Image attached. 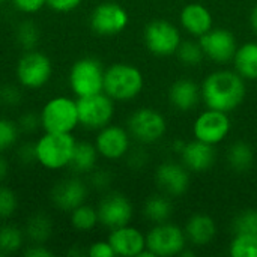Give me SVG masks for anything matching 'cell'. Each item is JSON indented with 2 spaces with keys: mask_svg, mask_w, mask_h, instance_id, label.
<instances>
[{
  "mask_svg": "<svg viewBox=\"0 0 257 257\" xmlns=\"http://www.w3.org/2000/svg\"><path fill=\"white\" fill-rule=\"evenodd\" d=\"M18 209V197L15 191L0 182V220H9Z\"/></svg>",
  "mask_w": 257,
  "mask_h": 257,
  "instance_id": "34",
  "label": "cell"
},
{
  "mask_svg": "<svg viewBox=\"0 0 257 257\" xmlns=\"http://www.w3.org/2000/svg\"><path fill=\"white\" fill-rule=\"evenodd\" d=\"M102 63L95 57H81L75 60L68 74V84L77 98L104 92Z\"/></svg>",
  "mask_w": 257,
  "mask_h": 257,
  "instance_id": "5",
  "label": "cell"
},
{
  "mask_svg": "<svg viewBox=\"0 0 257 257\" xmlns=\"http://www.w3.org/2000/svg\"><path fill=\"white\" fill-rule=\"evenodd\" d=\"M184 232L187 236V242L193 244L194 247H203L215 238L217 226L212 217L196 214L188 220Z\"/></svg>",
  "mask_w": 257,
  "mask_h": 257,
  "instance_id": "22",
  "label": "cell"
},
{
  "mask_svg": "<svg viewBox=\"0 0 257 257\" xmlns=\"http://www.w3.org/2000/svg\"><path fill=\"white\" fill-rule=\"evenodd\" d=\"M176 56L185 66H196L202 62L205 53L199 42L187 39V41H181L176 50Z\"/></svg>",
  "mask_w": 257,
  "mask_h": 257,
  "instance_id": "32",
  "label": "cell"
},
{
  "mask_svg": "<svg viewBox=\"0 0 257 257\" xmlns=\"http://www.w3.org/2000/svg\"><path fill=\"white\" fill-rule=\"evenodd\" d=\"M17 125L20 128V133H23V134H33V133H36L41 128L39 113H35V111H26V113H23L18 117Z\"/></svg>",
  "mask_w": 257,
  "mask_h": 257,
  "instance_id": "37",
  "label": "cell"
},
{
  "mask_svg": "<svg viewBox=\"0 0 257 257\" xmlns=\"http://www.w3.org/2000/svg\"><path fill=\"white\" fill-rule=\"evenodd\" d=\"M229 253L233 257H257V235L238 233L229 247Z\"/></svg>",
  "mask_w": 257,
  "mask_h": 257,
  "instance_id": "31",
  "label": "cell"
},
{
  "mask_svg": "<svg viewBox=\"0 0 257 257\" xmlns=\"http://www.w3.org/2000/svg\"><path fill=\"white\" fill-rule=\"evenodd\" d=\"M143 39L146 48L160 57H169L176 54V50L181 44V33L178 27L166 20L151 21L143 32Z\"/></svg>",
  "mask_w": 257,
  "mask_h": 257,
  "instance_id": "10",
  "label": "cell"
},
{
  "mask_svg": "<svg viewBox=\"0 0 257 257\" xmlns=\"http://www.w3.org/2000/svg\"><path fill=\"white\" fill-rule=\"evenodd\" d=\"M26 241V233L15 224L5 223L0 226V253L14 254L18 253Z\"/></svg>",
  "mask_w": 257,
  "mask_h": 257,
  "instance_id": "28",
  "label": "cell"
},
{
  "mask_svg": "<svg viewBox=\"0 0 257 257\" xmlns=\"http://www.w3.org/2000/svg\"><path fill=\"white\" fill-rule=\"evenodd\" d=\"M24 233L32 244H45L53 235V221L44 212L33 214L26 223Z\"/></svg>",
  "mask_w": 257,
  "mask_h": 257,
  "instance_id": "25",
  "label": "cell"
},
{
  "mask_svg": "<svg viewBox=\"0 0 257 257\" xmlns=\"http://www.w3.org/2000/svg\"><path fill=\"white\" fill-rule=\"evenodd\" d=\"M99 224L113 230L131 223L134 208L131 200L122 193L105 194L96 206Z\"/></svg>",
  "mask_w": 257,
  "mask_h": 257,
  "instance_id": "12",
  "label": "cell"
},
{
  "mask_svg": "<svg viewBox=\"0 0 257 257\" xmlns=\"http://www.w3.org/2000/svg\"><path fill=\"white\" fill-rule=\"evenodd\" d=\"M39 29L38 26L30 21V20H26V21H21L18 26H17V30H15V39H17V44L24 50V51H29V50H35L38 42H39Z\"/></svg>",
  "mask_w": 257,
  "mask_h": 257,
  "instance_id": "30",
  "label": "cell"
},
{
  "mask_svg": "<svg viewBox=\"0 0 257 257\" xmlns=\"http://www.w3.org/2000/svg\"><path fill=\"white\" fill-rule=\"evenodd\" d=\"M95 146L99 157L108 161H117L126 157L131 149V134L128 130L119 125L108 123L107 126L98 130L95 137Z\"/></svg>",
  "mask_w": 257,
  "mask_h": 257,
  "instance_id": "14",
  "label": "cell"
},
{
  "mask_svg": "<svg viewBox=\"0 0 257 257\" xmlns=\"http://www.w3.org/2000/svg\"><path fill=\"white\" fill-rule=\"evenodd\" d=\"M15 75L21 87L38 90L50 81L53 75V63L47 54L38 50H29L18 59Z\"/></svg>",
  "mask_w": 257,
  "mask_h": 257,
  "instance_id": "6",
  "label": "cell"
},
{
  "mask_svg": "<svg viewBox=\"0 0 257 257\" xmlns=\"http://www.w3.org/2000/svg\"><path fill=\"white\" fill-rule=\"evenodd\" d=\"M89 194L87 184L78 176H71L59 181L50 193V200L53 206L62 212H71L77 206L86 203Z\"/></svg>",
  "mask_w": 257,
  "mask_h": 257,
  "instance_id": "15",
  "label": "cell"
},
{
  "mask_svg": "<svg viewBox=\"0 0 257 257\" xmlns=\"http://www.w3.org/2000/svg\"><path fill=\"white\" fill-rule=\"evenodd\" d=\"M155 181L166 196H182L190 187V170L184 164L166 161L158 166Z\"/></svg>",
  "mask_w": 257,
  "mask_h": 257,
  "instance_id": "17",
  "label": "cell"
},
{
  "mask_svg": "<svg viewBox=\"0 0 257 257\" xmlns=\"http://www.w3.org/2000/svg\"><path fill=\"white\" fill-rule=\"evenodd\" d=\"M5 2H6V0H0V5H2V3H5Z\"/></svg>",
  "mask_w": 257,
  "mask_h": 257,
  "instance_id": "47",
  "label": "cell"
},
{
  "mask_svg": "<svg viewBox=\"0 0 257 257\" xmlns=\"http://www.w3.org/2000/svg\"><path fill=\"white\" fill-rule=\"evenodd\" d=\"M17 160L24 164V166H30L36 163V149H35V143L33 142H24L21 145H18L17 148Z\"/></svg>",
  "mask_w": 257,
  "mask_h": 257,
  "instance_id": "39",
  "label": "cell"
},
{
  "mask_svg": "<svg viewBox=\"0 0 257 257\" xmlns=\"http://www.w3.org/2000/svg\"><path fill=\"white\" fill-rule=\"evenodd\" d=\"M146 248L155 257L178 256L187 248L185 232L167 221L155 224L146 235Z\"/></svg>",
  "mask_w": 257,
  "mask_h": 257,
  "instance_id": "8",
  "label": "cell"
},
{
  "mask_svg": "<svg viewBox=\"0 0 257 257\" xmlns=\"http://www.w3.org/2000/svg\"><path fill=\"white\" fill-rule=\"evenodd\" d=\"M14 8L26 15L39 12L44 6H47V0H12Z\"/></svg>",
  "mask_w": 257,
  "mask_h": 257,
  "instance_id": "40",
  "label": "cell"
},
{
  "mask_svg": "<svg viewBox=\"0 0 257 257\" xmlns=\"http://www.w3.org/2000/svg\"><path fill=\"white\" fill-rule=\"evenodd\" d=\"M181 26L193 36H203L212 29V14L200 3H190L181 11Z\"/></svg>",
  "mask_w": 257,
  "mask_h": 257,
  "instance_id": "20",
  "label": "cell"
},
{
  "mask_svg": "<svg viewBox=\"0 0 257 257\" xmlns=\"http://www.w3.org/2000/svg\"><path fill=\"white\" fill-rule=\"evenodd\" d=\"M23 101V92H21V86H15V84H3L0 87V104L6 105V107H17L20 105Z\"/></svg>",
  "mask_w": 257,
  "mask_h": 257,
  "instance_id": "36",
  "label": "cell"
},
{
  "mask_svg": "<svg viewBox=\"0 0 257 257\" xmlns=\"http://www.w3.org/2000/svg\"><path fill=\"white\" fill-rule=\"evenodd\" d=\"M44 133H74L80 125L77 99L66 95L50 98L39 111Z\"/></svg>",
  "mask_w": 257,
  "mask_h": 257,
  "instance_id": "4",
  "label": "cell"
},
{
  "mask_svg": "<svg viewBox=\"0 0 257 257\" xmlns=\"http://www.w3.org/2000/svg\"><path fill=\"white\" fill-rule=\"evenodd\" d=\"M8 175H9V163L3 157V154H0V182H3Z\"/></svg>",
  "mask_w": 257,
  "mask_h": 257,
  "instance_id": "45",
  "label": "cell"
},
{
  "mask_svg": "<svg viewBox=\"0 0 257 257\" xmlns=\"http://www.w3.org/2000/svg\"><path fill=\"white\" fill-rule=\"evenodd\" d=\"M233 233H250L257 235V209H247L235 217L232 223Z\"/></svg>",
  "mask_w": 257,
  "mask_h": 257,
  "instance_id": "35",
  "label": "cell"
},
{
  "mask_svg": "<svg viewBox=\"0 0 257 257\" xmlns=\"http://www.w3.org/2000/svg\"><path fill=\"white\" fill-rule=\"evenodd\" d=\"M230 133V119L227 113L208 108L203 111L193 125V134L196 140L208 145L221 143Z\"/></svg>",
  "mask_w": 257,
  "mask_h": 257,
  "instance_id": "13",
  "label": "cell"
},
{
  "mask_svg": "<svg viewBox=\"0 0 257 257\" xmlns=\"http://www.w3.org/2000/svg\"><path fill=\"white\" fill-rule=\"evenodd\" d=\"M126 160H128L130 167H133V169H140V167H143V166L146 164L148 155H146V152L142 151V149H137V151H131V149H130V152L126 154Z\"/></svg>",
  "mask_w": 257,
  "mask_h": 257,
  "instance_id": "43",
  "label": "cell"
},
{
  "mask_svg": "<svg viewBox=\"0 0 257 257\" xmlns=\"http://www.w3.org/2000/svg\"><path fill=\"white\" fill-rule=\"evenodd\" d=\"M199 44L205 56L218 63L233 60L238 50L235 35L226 29H211L208 33L199 38Z\"/></svg>",
  "mask_w": 257,
  "mask_h": 257,
  "instance_id": "16",
  "label": "cell"
},
{
  "mask_svg": "<svg viewBox=\"0 0 257 257\" xmlns=\"http://www.w3.org/2000/svg\"><path fill=\"white\" fill-rule=\"evenodd\" d=\"M77 140L72 133H44L36 142V164L50 172L69 169Z\"/></svg>",
  "mask_w": 257,
  "mask_h": 257,
  "instance_id": "2",
  "label": "cell"
},
{
  "mask_svg": "<svg viewBox=\"0 0 257 257\" xmlns=\"http://www.w3.org/2000/svg\"><path fill=\"white\" fill-rule=\"evenodd\" d=\"M130 23L128 12L119 3L102 2L90 14V29L101 36H113L126 29Z\"/></svg>",
  "mask_w": 257,
  "mask_h": 257,
  "instance_id": "11",
  "label": "cell"
},
{
  "mask_svg": "<svg viewBox=\"0 0 257 257\" xmlns=\"http://www.w3.org/2000/svg\"><path fill=\"white\" fill-rule=\"evenodd\" d=\"M172 214H173L172 202L169 200L167 196H163V194L151 196L145 202V205H143V215H145V218L152 221L154 224H160V223L169 221Z\"/></svg>",
  "mask_w": 257,
  "mask_h": 257,
  "instance_id": "26",
  "label": "cell"
},
{
  "mask_svg": "<svg viewBox=\"0 0 257 257\" xmlns=\"http://www.w3.org/2000/svg\"><path fill=\"white\" fill-rule=\"evenodd\" d=\"M181 161L190 172H206L215 163V149L212 145L203 143L200 140H193L185 143L181 151Z\"/></svg>",
  "mask_w": 257,
  "mask_h": 257,
  "instance_id": "19",
  "label": "cell"
},
{
  "mask_svg": "<svg viewBox=\"0 0 257 257\" xmlns=\"http://www.w3.org/2000/svg\"><path fill=\"white\" fill-rule=\"evenodd\" d=\"M20 134L21 133L17 122L8 117H0V154H5L6 151L15 148Z\"/></svg>",
  "mask_w": 257,
  "mask_h": 257,
  "instance_id": "33",
  "label": "cell"
},
{
  "mask_svg": "<svg viewBox=\"0 0 257 257\" xmlns=\"http://www.w3.org/2000/svg\"><path fill=\"white\" fill-rule=\"evenodd\" d=\"M202 101L208 108L229 113L238 108L245 95V80L236 71H215L209 74L202 86Z\"/></svg>",
  "mask_w": 257,
  "mask_h": 257,
  "instance_id": "1",
  "label": "cell"
},
{
  "mask_svg": "<svg viewBox=\"0 0 257 257\" xmlns=\"http://www.w3.org/2000/svg\"><path fill=\"white\" fill-rule=\"evenodd\" d=\"M2 256H3V254H2V253H0V257H2Z\"/></svg>",
  "mask_w": 257,
  "mask_h": 257,
  "instance_id": "48",
  "label": "cell"
},
{
  "mask_svg": "<svg viewBox=\"0 0 257 257\" xmlns=\"http://www.w3.org/2000/svg\"><path fill=\"white\" fill-rule=\"evenodd\" d=\"M126 130L140 143H155L164 137L167 131V123L164 116L154 108H139L130 117Z\"/></svg>",
  "mask_w": 257,
  "mask_h": 257,
  "instance_id": "9",
  "label": "cell"
},
{
  "mask_svg": "<svg viewBox=\"0 0 257 257\" xmlns=\"http://www.w3.org/2000/svg\"><path fill=\"white\" fill-rule=\"evenodd\" d=\"M78 120L86 130L98 131L108 123L114 116V101L104 92L77 98Z\"/></svg>",
  "mask_w": 257,
  "mask_h": 257,
  "instance_id": "7",
  "label": "cell"
},
{
  "mask_svg": "<svg viewBox=\"0 0 257 257\" xmlns=\"http://www.w3.org/2000/svg\"><path fill=\"white\" fill-rule=\"evenodd\" d=\"M98 158H99V154H98L95 143L77 142L69 169L75 175H89L92 170L96 169Z\"/></svg>",
  "mask_w": 257,
  "mask_h": 257,
  "instance_id": "23",
  "label": "cell"
},
{
  "mask_svg": "<svg viewBox=\"0 0 257 257\" xmlns=\"http://www.w3.org/2000/svg\"><path fill=\"white\" fill-rule=\"evenodd\" d=\"M23 254L26 257H53L54 253L45 247V244H32L29 248H26L23 251Z\"/></svg>",
  "mask_w": 257,
  "mask_h": 257,
  "instance_id": "44",
  "label": "cell"
},
{
  "mask_svg": "<svg viewBox=\"0 0 257 257\" xmlns=\"http://www.w3.org/2000/svg\"><path fill=\"white\" fill-rule=\"evenodd\" d=\"M254 161V151L245 142H235L227 151L229 166L239 173L248 172Z\"/></svg>",
  "mask_w": 257,
  "mask_h": 257,
  "instance_id": "27",
  "label": "cell"
},
{
  "mask_svg": "<svg viewBox=\"0 0 257 257\" xmlns=\"http://www.w3.org/2000/svg\"><path fill=\"white\" fill-rule=\"evenodd\" d=\"M143 74L131 63H113L104 74V93L113 101H131L143 90Z\"/></svg>",
  "mask_w": 257,
  "mask_h": 257,
  "instance_id": "3",
  "label": "cell"
},
{
  "mask_svg": "<svg viewBox=\"0 0 257 257\" xmlns=\"http://www.w3.org/2000/svg\"><path fill=\"white\" fill-rule=\"evenodd\" d=\"M108 242L116 256L137 257L146 248V235L126 224L110 230Z\"/></svg>",
  "mask_w": 257,
  "mask_h": 257,
  "instance_id": "18",
  "label": "cell"
},
{
  "mask_svg": "<svg viewBox=\"0 0 257 257\" xmlns=\"http://www.w3.org/2000/svg\"><path fill=\"white\" fill-rule=\"evenodd\" d=\"M87 256L89 257H114V251L107 241H95L89 245L87 248Z\"/></svg>",
  "mask_w": 257,
  "mask_h": 257,
  "instance_id": "41",
  "label": "cell"
},
{
  "mask_svg": "<svg viewBox=\"0 0 257 257\" xmlns=\"http://www.w3.org/2000/svg\"><path fill=\"white\" fill-rule=\"evenodd\" d=\"M83 3V0H47V6L59 14H68L75 11L80 5Z\"/></svg>",
  "mask_w": 257,
  "mask_h": 257,
  "instance_id": "42",
  "label": "cell"
},
{
  "mask_svg": "<svg viewBox=\"0 0 257 257\" xmlns=\"http://www.w3.org/2000/svg\"><path fill=\"white\" fill-rule=\"evenodd\" d=\"M233 63L235 71L244 80H257V42H247L238 47Z\"/></svg>",
  "mask_w": 257,
  "mask_h": 257,
  "instance_id": "24",
  "label": "cell"
},
{
  "mask_svg": "<svg viewBox=\"0 0 257 257\" xmlns=\"http://www.w3.org/2000/svg\"><path fill=\"white\" fill-rule=\"evenodd\" d=\"M250 23H251V27L253 30L257 33V5L253 8L251 11V15H250Z\"/></svg>",
  "mask_w": 257,
  "mask_h": 257,
  "instance_id": "46",
  "label": "cell"
},
{
  "mask_svg": "<svg viewBox=\"0 0 257 257\" xmlns=\"http://www.w3.org/2000/svg\"><path fill=\"white\" fill-rule=\"evenodd\" d=\"M89 184L98 191H104L111 184V173L104 169H95L89 173Z\"/></svg>",
  "mask_w": 257,
  "mask_h": 257,
  "instance_id": "38",
  "label": "cell"
},
{
  "mask_svg": "<svg viewBox=\"0 0 257 257\" xmlns=\"http://www.w3.org/2000/svg\"><path fill=\"white\" fill-rule=\"evenodd\" d=\"M200 99H202V89L193 80L188 78L176 80L169 89L170 104L181 111L193 110Z\"/></svg>",
  "mask_w": 257,
  "mask_h": 257,
  "instance_id": "21",
  "label": "cell"
},
{
  "mask_svg": "<svg viewBox=\"0 0 257 257\" xmlns=\"http://www.w3.org/2000/svg\"><path fill=\"white\" fill-rule=\"evenodd\" d=\"M69 223L77 232H90L99 224L96 208L83 203L69 212Z\"/></svg>",
  "mask_w": 257,
  "mask_h": 257,
  "instance_id": "29",
  "label": "cell"
}]
</instances>
